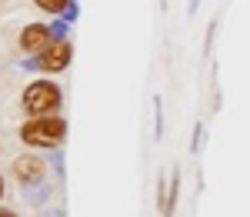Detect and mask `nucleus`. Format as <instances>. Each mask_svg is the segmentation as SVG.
I'll use <instances>...</instances> for the list:
<instances>
[{
    "label": "nucleus",
    "mask_w": 250,
    "mask_h": 217,
    "mask_svg": "<svg viewBox=\"0 0 250 217\" xmlns=\"http://www.w3.org/2000/svg\"><path fill=\"white\" fill-rule=\"evenodd\" d=\"M0 197H3V177H0Z\"/></svg>",
    "instance_id": "6e6552de"
},
{
    "label": "nucleus",
    "mask_w": 250,
    "mask_h": 217,
    "mask_svg": "<svg viewBox=\"0 0 250 217\" xmlns=\"http://www.w3.org/2000/svg\"><path fill=\"white\" fill-rule=\"evenodd\" d=\"M67 64H70V43H67V40L47 43V47L40 50V67H43L47 74H54V70H63Z\"/></svg>",
    "instance_id": "7ed1b4c3"
},
{
    "label": "nucleus",
    "mask_w": 250,
    "mask_h": 217,
    "mask_svg": "<svg viewBox=\"0 0 250 217\" xmlns=\"http://www.w3.org/2000/svg\"><path fill=\"white\" fill-rule=\"evenodd\" d=\"M63 134H67V124L60 117H34L20 127V140L30 147H57Z\"/></svg>",
    "instance_id": "f257e3e1"
},
{
    "label": "nucleus",
    "mask_w": 250,
    "mask_h": 217,
    "mask_svg": "<svg viewBox=\"0 0 250 217\" xmlns=\"http://www.w3.org/2000/svg\"><path fill=\"white\" fill-rule=\"evenodd\" d=\"M0 217H17V214L14 211H0Z\"/></svg>",
    "instance_id": "0eeeda50"
},
{
    "label": "nucleus",
    "mask_w": 250,
    "mask_h": 217,
    "mask_svg": "<svg viewBox=\"0 0 250 217\" xmlns=\"http://www.w3.org/2000/svg\"><path fill=\"white\" fill-rule=\"evenodd\" d=\"M37 7H43V10H50V14H60V10H67V3L70 0H34Z\"/></svg>",
    "instance_id": "423d86ee"
},
{
    "label": "nucleus",
    "mask_w": 250,
    "mask_h": 217,
    "mask_svg": "<svg viewBox=\"0 0 250 217\" xmlns=\"http://www.w3.org/2000/svg\"><path fill=\"white\" fill-rule=\"evenodd\" d=\"M14 174H17L20 180H27V184H34V180L43 177V160H37V157H17V160H14Z\"/></svg>",
    "instance_id": "20e7f679"
},
{
    "label": "nucleus",
    "mask_w": 250,
    "mask_h": 217,
    "mask_svg": "<svg viewBox=\"0 0 250 217\" xmlns=\"http://www.w3.org/2000/svg\"><path fill=\"white\" fill-rule=\"evenodd\" d=\"M20 43H23V50H43V47L50 43V30H47L43 23H30V27L23 30Z\"/></svg>",
    "instance_id": "39448f33"
},
{
    "label": "nucleus",
    "mask_w": 250,
    "mask_h": 217,
    "mask_svg": "<svg viewBox=\"0 0 250 217\" xmlns=\"http://www.w3.org/2000/svg\"><path fill=\"white\" fill-rule=\"evenodd\" d=\"M57 107H60V90L50 80H37L23 90V110L34 117H50Z\"/></svg>",
    "instance_id": "f03ea898"
}]
</instances>
